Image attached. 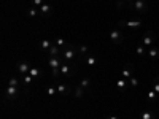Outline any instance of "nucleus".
<instances>
[{
	"mask_svg": "<svg viewBox=\"0 0 159 119\" xmlns=\"http://www.w3.org/2000/svg\"><path fill=\"white\" fill-rule=\"evenodd\" d=\"M46 94H48V97H56V95H57L56 86H48V87H46Z\"/></svg>",
	"mask_w": 159,
	"mask_h": 119,
	"instance_id": "nucleus-24",
	"label": "nucleus"
},
{
	"mask_svg": "<svg viewBox=\"0 0 159 119\" xmlns=\"http://www.w3.org/2000/svg\"><path fill=\"white\" fill-rule=\"evenodd\" d=\"M134 73H135L134 67H132L130 64H124V67H123V78H124V79H129V78H132V76H135Z\"/></svg>",
	"mask_w": 159,
	"mask_h": 119,
	"instance_id": "nucleus-10",
	"label": "nucleus"
},
{
	"mask_svg": "<svg viewBox=\"0 0 159 119\" xmlns=\"http://www.w3.org/2000/svg\"><path fill=\"white\" fill-rule=\"evenodd\" d=\"M116 87H118L119 92H124V90L129 87V81H127V79H124V78L118 79V81H116Z\"/></svg>",
	"mask_w": 159,
	"mask_h": 119,
	"instance_id": "nucleus-14",
	"label": "nucleus"
},
{
	"mask_svg": "<svg viewBox=\"0 0 159 119\" xmlns=\"http://www.w3.org/2000/svg\"><path fill=\"white\" fill-rule=\"evenodd\" d=\"M56 89H57V95H61V97H67L72 92L69 84H56Z\"/></svg>",
	"mask_w": 159,
	"mask_h": 119,
	"instance_id": "nucleus-9",
	"label": "nucleus"
},
{
	"mask_svg": "<svg viewBox=\"0 0 159 119\" xmlns=\"http://www.w3.org/2000/svg\"><path fill=\"white\" fill-rule=\"evenodd\" d=\"M154 40H156L154 32H153V30H148V32H145V35H143V38H142V43L147 46V48H150V46L154 45Z\"/></svg>",
	"mask_w": 159,
	"mask_h": 119,
	"instance_id": "nucleus-7",
	"label": "nucleus"
},
{
	"mask_svg": "<svg viewBox=\"0 0 159 119\" xmlns=\"http://www.w3.org/2000/svg\"><path fill=\"white\" fill-rule=\"evenodd\" d=\"M124 38H126L124 30L119 29V27L110 32V40H111V43H115V45H121V43L124 42Z\"/></svg>",
	"mask_w": 159,
	"mask_h": 119,
	"instance_id": "nucleus-3",
	"label": "nucleus"
},
{
	"mask_svg": "<svg viewBox=\"0 0 159 119\" xmlns=\"http://www.w3.org/2000/svg\"><path fill=\"white\" fill-rule=\"evenodd\" d=\"M142 25V21L140 19H132V21H124V19H121L119 21V24H118V27L119 29H124V27H140Z\"/></svg>",
	"mask_w": 159,
	"mask_h": 119,
	"instance_id": "nucleus-8",
	"label": "nucleus"
},
{
	"mask_svg": "<svg viewBox=\"0 0 159 119\" xmlns=\"http://www.w3.org/2000/svg\"><path fill=\"white\" fill-rule=\"evenodd\" d=\"M153 90H154L156 94L159 95V78H156L154 81H153Z\"/></svg>",
	"mask_w": 159,
	"mask_h": 119,
	"instance_id": "nucleus-32",
	"label": "nucleus"
},
{
	"mask_svg": "<svg viewBox=\"0 0 159 119\" xmlns=\"http://www.w3.org/2000/svg\"><path fill=\"white\" fill-rule=\"evenodd\" d=\"M148 57H150V60H157L159 59V48L150 46L148 48Z\"/></svg>",
	"mask_w": 159,
	"mask_h": 119,
	"instance_id": "nucleus-13",
	"label": "nucleus"
},
{
	"mask_svg": "<svg viewBox=\"0 0 159 119\" xmlns=\"http://www.w3.org/2000/svg\"><path fill=\"white\" fill-rule=\"evenodd\" d=\"M135 52H137V56H139V57H145V56H148V49H147V46H145L143 43H140V45L137 46Z\"/></svg>",
	"mask_w": 159,
	"mask_h": 119,
	"instance_id": "nucleus-17",
	"label": "nucleus"
},
{
	"mask_svg": "<svg viewBox=\"0 0 159 119\" xmlns=\"http://www.w3.org/2000/svg\"><path fill=\"white\" fill-rule=\"evenodd\" d=\"M34 83V78L30 75H22V84L24 86H30Z\"/></svg>",
	"mask_w": 159,
	"mask_h": 119,
	"instance_id": "nucleus-26",
	"label": "nucleus"
},
{
	"mask_svg": "<svg viewBox=\"0 0 159 119\" xmlns=\"http://www.w3.org/2000/svg\"><path fill=\"white\" fill-rule=\"evenodd\" d=\"M40 13H42L43 18L51 16V15H52V5H51V3H43L42 7H40Z\"/></svg>",
	"mask_w": 159,
	"mask_h": 119,
	"instance_id": "nucleus-11",
	"label": "nucleus"
},
{
	"mask_svg": "<svg viewBox=\"0 0 159 119\" xmlns=\"http://www.w3.org/2000/svg\"><path fill=\"white\" fill-rule=\"evenodd\" d=\"M105 119H119L116 114H110V116H107V117H105Z\"/></svg>",
	"mask_w": 159,
	"mask_h": 119,
	"instance_id": "nucleus-34",
	"label": "nucleus"
},
{
	"mask_svg": "<svg viewBox=\"0 0 159 119\" xmlns=\"http://www.w3.org/2000/svg\"><path fill=\"white\" fill-rule=\"evenodd\" d=\"M83 59H84V62H86V65H89V67H96V65H97V59H96L94 56H91V54H88V56H84Z\"/></svg>",
	"mask_w": 159,
	"mask_h": 119,
	"instance_id": "nucleus-20",
	"label": "nucleus"
},
{
	"mask_svg": "<svg viewBox=\"0 0 159 119\" xmlns=\"http://www.w3.org/2000/svg\"><path fill=\"white\" fill-rule=\"evenodd\" d=\"M29 75L35 79V78H38L40 75H42V72H40V68H37V67H30V72H29Z\"/></svg>",
	"mask_w": 159,
	"mask_h": 119,
	"instance_id": "nucleus-27",
	"label": "nucleus"
},
{
	"mask_svg": "<svg viewBox=\"0 0 159 119\" xmlns=\"http://www.w3.org/2000/svg\"><path fill=\"white\" fill-rule=\"evenodd\" d=\"M135 0H121V2H118V7H123V5H126V7H130L132 3H134Z\"/></svg>",
	"mask_w": 159,
	"mask_h": 119,
	"instance_id": "nucleus-31",
	"label": "nucleus"
},
{
	"mask_svg": "<svg viewBox=\"0 0 159 119\" xmlns=\"http://www.w3.org/2000/svg\"><path fill=\"white\" fill-rule=\"evenodd\" d=\"M76 56H80L78 46H75V45H72V43H69L67 48H64V49H62V54H61V57H62L64 62H72Z\"/></svg>",
	"mask_w": 159,
	"mask_h": 119,
	"instance_id": "nucleus-1",
	"label": "nucleus"
},
{
	"mask_svg": "<svg viewBox=\"0 0 159 119\" xmlns=\"http://www.w3.org/2000/svg\"><path fill=\"white\" fill-rule=\"evenodd\" d=\"M62 64H64V60H62L61 56L49 57V59H48V65H49L51 73H52V76H54V78L59 76V73H61V65H62Z\"/></svg>",
	"mask_w": 159,
	"mask_h": 119,
	"instance_id": "nucleus-2",
	"label": "nucleus"
},
{
	"mask_svg": "<svg viewBox=\"0 0 159 119\" xmlns=\"http://www.w3.org/2000/svg\"><path fill=\"white\" fill-rule=\"evenodd\" d=\"M157 100V94L153 90V87L148 90V102H156Z\"/></svg>",
	"mask_w": 159,
	"mask_h": 119,
	"instance_id": "nucleus-28",
	"label": "nucleus"
},
{
	"mask_svg": "<svg viewBox=\"0 0 159 119\" xmlns=\"http://www.w3.org/2000/svg\"><path fill=\"white\" fill-rule=\"evenodd\" d=\"M19 79L18 78H15V76H11L10 79H8V86H19Z\"/></svg>",
	"mask_w": 159,
	"mask_h": 119,
	"instance_id": "nucleus-30",
	"label": "nucleus"
},
{
	"mask_svg": "<svg viewBox=\"0 0 159 119\" xmlns=\"http://www.w3.org/2000/svg\"><path fill=\"white\" fill-rule=\"evenodd\" d=\"M78 52H80V56H81V57H84V56L89 54V48L86 45H81V46H78Z\"/></svg>",
	"mask_w": 159,
	"mask_h": 119,
	"instance_id": "nucleus-25",
	"label": "nucleus"
},
{
	"mask_svg": "<svg viewBox=\"0 0 159 119\" xmlns=\"http://www.w3.org/2000/svg\"><path fill=\"white\" fill-rule=\"evenodd\" d=\"M27 16H29V18H37V16H42V13H40V8H37V7H30V8L27 10Z\"/></svg>",
	"mask_w": 159,
	"mask_h": 119,
	"instance_id": "nucleus-19",
	"label": "nucleus"
},
{
	"mask_svg": "<svg viewBox=\"0 0 159 119\" xmlns=\"http://www.w3.org/2000/svg\"><path fill=\"white\" fill-rule=\"evenodd\" d=\"M52 43H54L56 46H59L61 49H64V48L69 46V42H67V40H64V38H61V37H56L54 40H52Z\"/></svg>",
	"mask_w": 159,
	"mask_h": 119,
	"instance_id": "nucleus-16",
	"label": "nucleus"
},
{
	"mask_svg": "<svg viewBox=\"0 0 159 119\" xmlns=\"http://www.w3.org/2000/svg\"><path fill=\"white\" fill-rule=\"evenodd\" d=\"M19 97V86H7L5 90V99L7 100H16Z\"/></svg>",
	"mask_w": 159,
	"mask_h": 119,
	"instance_id": "nucleus-6",
	"label": "nucleus"
},
{
	"mask_svg": "<svg viewBox=\"0 0 159 119\" xmlns=\"http://www.w3.org/2000/svg\"><path fill=\"white\" fill-rule=\"evenodd\" d=\"M80 87H83L84 90H89L91 89V79L88 78V76H83L81 79H80V84H78Z\"/></svg>",
	"mask_w": 159,
	"mask_h": 119,
	"instance_id": "nucleus-18",
	"label": "nucleus"
},
{
	"mask_svg": "<svg viewBox=\"0 0 159 119\" xmlns=\"http://www.w3.org/2000/svg\"><path fill=\"white\" fill-rule=\"evenodd\" d=\"M129 8H132V10H135L137 13H140V15H143V13H147L148 11V2L147 0H135L134 3H132Z\"/></svg>",
	"mask_w": 159,
	"mask_h": 119,
	"instance_id": "nucleus-5",
	"label": "nucleus"
},
{
	"mask_svg": "<svg viewBox=\"0 0 159 119\" xmlns=\"http://www.w3.org/2000/svg\"><path fill=\"white\" fill-rule=\"evenodd\" d=\"M52 46V40H42L40 42V48H42V51L48 52V49Z\"/></svg>",
	"mask_w": 159,
	"mask_h": 119,
	"instance_id": "nucleus-21",
	"label": "nucleus"
},
{
	"mask_svg": "<svg viewBox=\"0 0 159 119\" xmlns=\"http://www.w3.org/2000/svg\"><path fill=\"white\" fill-rule=\"evenodd\" d=\"M48 54H49V57H56V56H61V54H62V49H61L59 46H56L54 43H52V46L48 49Z\"/></svg>",
	"mask_w": 159,
	"mask_h": 119,
	"instance_id": "nucleus-15",
	"label": "nucleus"
},
{
	"mask_svg": "<svg viewBox=\"0 0 159 119\" xmlns=\"http://www.w3.org/2000/svg\"><path fill=\"white\" fill-rule=\"evenodd\" d=\"M18 72H19L21 75H29V72H30V65L25 62V60L19 62V64H18Z\"/></svg>",
	"mask_w": 159,
	"mask_h": 119,
	"instance_id": "nucleus-12",
	"label": "nucleus"
},
{
	"mask_svg": "<svg viewBox=\"0 0 159 119\" xmlns=\"http://www.w3.org/2000/svg\"><path fill=\"white\" fill-rule=\"evenodd\" d=\"M75 72H76V67H75V64H72V62H64L61 65V75L62 76L70 78V76L75 75Z\"/></svg>",
	"mask_w": 159,
	"mask_h": 119,
	"instance_id": "nucleus-4",
	"label": "nucleus"
},
{
	"mask_svg": "<svg viewBox=\"0 0 159 119\" xmlns=\"http://www.w3.org/2000/svg\"><path fill=\"white\" fill-rule=\"evenodd\" d=\"M84 89L83 87H80V86H75V90H73V95H75V99H83L84 97Z\"/></svg>",
	"mask_w": 159,
	"mask_h": 119,
	"instance_id": "nucleus-22",
	"label": "nucleus"
},
{
	"mask_svg": "<svg viewBox=\"0 0 159 119\" xmlns=\"http://www.w3.org/2000/svg\"><path fill=\"white\" fill-rule=\"evenodd\" d=\"M140 119H154V114H153V111H150V110H143V111L140 113Z\"/></svg>",
	"mask_w": 159,
	"mask_h": 119,
	"instance_id": "nucleus-23",
	"label": "nucleus"
},
{
	"mask_svg": "<svg viewBox=\"0 0 159 119\" xmlns=\"http://www.w3.org/2000/svg\"><path fill=\"white\" fill-rule=\"evenodd\" d=\"M127 81H129V87H134V89H135V87L139 86V79H137L135 76H132V78H129Z\"/></svg>",
	"mask_w": 159,
	"mask_h": 119,
	"instance_id": "nucleus-29",
	"label": "nucleus"
},
{
	"mask_svg": "<svg viewBox=\"0 0 159 119\" xmlns=\"http://www.w3.org/2000/svg\"><path fill=\"white\" fill-rule=\"evenodd\" d=\"M30 3H32V7H37V8H40V7H42L45 2H43V0H30Z\"/></svg>",
	"mask_w": 159,
	"mask_h": 119,
	"instance_id": "nucleus-33",
	"label": "nucleus"
}]
</instances>
